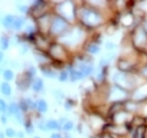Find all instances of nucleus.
I'll list each match as a JSON object with an SVG mask.
<instances>
[{
    "mask_svg": "<svg viewBox=\"0 0 147 138\" xmlns=\"http://www.w3.org/2000/svg\"><path fill=\"white\" fill-rule=\"evenodd\" d=\"M66 22L63 20L62 18H56L55 21L53 22L52 24V31L53 33H55V34H58V33H60V32H62L63 30H64L65 28H66Z\"/></svg>",
    "mask_w": 147,
    "mask_h": 138,
    "instance_id": "f257e3e1",
    "label": "nucleus"
},
{
    "mask_svg": "<svg viewBox=\"0 0 147 138\" xmlns=\"http://www.w3.org/2000/svg\"><path fill=\"white\" fill-rule=\"evenodd\" d=\"M83 19L88 24H95L100 21V17L90 11H85V14H83Z\"/></svg>",
    "mask_w": 147,
    "mask_h": 138,
    "instance_id": "f03ea898",
    "label": "nucleus"
},
{
    "mask_svg": "<svg viewBox=\"0 0 147 138\" xmlns=\"http://www.w3.org/2000/svg\"><path fill=\"white\" fill-rule=\"evenodd\" d=\"M0 90H1V92L6 96L11 95V93H12V88L9 86V84L7 82L1 83V86H0Z\"/></svg>",
    "mask_w": 147,
    "mask_h": 138,
    "instance_id": "7ed1b4c3",
    "label": "nucleus"
},
{
    "mask_svg": "<svg viewBox=\"0 0 147 138\" xmlns=\"http://www.w3.org/2000/svg\"><path fill=\"white\" fill-rule=\"evenodd\" d=\"M14 20H15L14 16L7 15L5 18L3 19V24H4V27H5V28H11V27H12V24L14 23Z\"/></svg>",
    "mask_w": 147,
    "mask_h": 138,
    "instance_id": "20e7f679",
    "label": "nucleus"
},
{
    "mask_svg": "<svg viewBox=\"0 0 147 138\" xmlns=\"http://www.w3.org/2000/svg\"><path fill=\"white\" fill-rule=\"evenodd\" d=\"M33 90L34 91H36V92H39V91H41L43 88V81L41 79H36L33 82Z\"/></svg>",
    "mask_w": 147,
    "mask_h": 138,
    "instance_id": "39448f33",
    "label": "nucleus"
},
{
    "mask_svg": "<svg viewBox=\"0 0 147 138\" xmlns=\"http://www.w3.org/2000/svg\"><path fill=\"white\" fill-rule=\"evenodd\" d=\"M37 109L39 110V112H42V113H44V112H46L47 111V103H46L44 100H39V101L37 102Z\"/></svg>",
    "mask_w": 147,
    "mask_h": 138,
    "instance_id": "423d86ee",
    "label": "nucleus"
},
{
    "mask_svg": "<svg viewBox=\"0 0 147 138\" xmlns=\"http://www.w3.org/2000/svg\"><path fill=\"white\" fill-rule=\"evenodd\" d=\"M46 128L47 130H57L59 129V123L56 120H49L46 122Z\"/></svg>",
    "mask_w": 147,
    "mask_h": 138,
    "instance_id": "0eeeda50",
    "label": "nucleus"
},
{
    "mask_svg": "<svg viewBox=\"0 0 147 138\" xmlns=\"http://www.w3.org/2000/svg\"><path fill=\"white\" fill-rule=\"evenodd\" d=\"M83 77L82 72H78V71H71V81H76L78 79H81Z\"/></svg>",
    "mask_w": 147,
    "mask_h": 138,
    "instance_id": "6e6552de",
    "label": "nucleus"
},
{
    "mask_svg": "<svg viewBox=\"0 0 147 138\" xmlns=\"http://www.w3.org/2000/svg\"><path fill=\"white\" fill-rule=\"evenodd\" d=\"M23 22H24V19H23V18H17V19H15V20H14L13 27H14V29H16V30H19V29L22 28Z\"/></svg>",
    "mask_w": 147,
    "mask_h": 138,
    "instance_id": "1a4fd4ad",
    "label": "nucleus"
},
{
    "mask_svg": "<svg viewBox=\"0 0 147 138\" xmlns=\"http://www.w3.org/2000/svg\"><path fill=\"white\" fill-rule=\"evenodd\" d=\"M81 70H82V74L84 75H89V74L92 72V67L89 65H83L81 67Z\"/></svg>",
    "mask_w": 147,
    "mask_h": 138,
    "instance_id": "9d476101",
    "label": "nucleus"
},
{
    "mask_svg": "<svg viewBox=\"0 0 147 138\" xmlns=\"http://www.w3.org/2000/svg\"><path fill=\"white\" fill-rule=\"evenodd\" d=\"M9 112L11 114H15L16 115L17 113H19V105L16 103H11L9 107Z\"/></svg>",
    "mask_w": 147,
    "mask_h": 138,
    "instance_id": "9b49d317",
    "label": "nucleus"
},
{
    "mask_svg": "<svg viewBox=\"0 0 147 138\" xmlns=\"http://www.w3.org/2000/svg\"><path fill=\"white\" fill-rule=\"evenodd\" d=\"M9 39L6 38V37H2L1 39H0V46H1V49L2 50H6L9 48Z\"/></svg>",
    "mask_w": 147,
    "mask_h": 138,
    "instance_id": "f8f14e48",
    "label": "nucleus"
},
{
    "mask_svg": "<svg viewBox=\"0 0 147 138\" xmlns=\"http://www.w3.org/2000/svg\"><path fill=\"white\" fill-rule=\"evenodd\" d=\"M137 40H138V42H143L144 43L146 41V35L143 31H140L137 34Z\"/></svg>",
    "mask_w": 147,
    "mask_h": 138,
    "instance_id": "ddd939ff",
    "label": "nucleus"
},
{
    "mask_svg": "<svg viewBox=\"0 0 147 138\" xmlns=\"http://www.w3.org/2000/svg\"><path fill=\"white\" fill-rule=\"evenodd\" d=\"M3 77H4V79L5 80H12L13 78H14V74H13L12 71L9 70H5L4 72H3Z\"/></svg>",
    "mask_w": 147,
    "mask_h": 138,
    "instance_id": "4468645a",
    "label": "nucleus"
},
{
    "mask_svg": "<svg viewBox=\"0 0 147 138\" xmlns=\"http://www.w3.org/2000/svg\"><path fill=\"white\" fill-rule=\"evenodd\" d=\"M99 46H96V44H90V46L87 48V51H88L89 53H92V54H97V53H99Z\"/></svg>",
    "mask_w": 147,
    "mask_h": 138,
    "instance_id": "2eb2a0df",
    "label": "nucleus"
},
{
    "mask_svg": "<svg viewBox=\"0 0 147 138\" xmlns=\"http://www.w3.org/2000/svg\"><path fill=\"white\" fill-rule=\"evenodd\" d=\"M67 78H68V73L66 72V71H63V72H61L60 73V75H59V80L60 81H66L67 80Z\"/></svg>",
    "mask_w": 147,
    "mask_h": 138,
    "instance_id": "dca6fc26",
    "label": "nucleus"
},
{
    "mask_svg": "<svg viewBox=\"0 0 147 138\" xmlns=\"http://www.w3.org/2000/svg\"><path fill=\"white\" fill-rule=\"evenodd\" d=\"M16 134H17V133L15 132V130L11 129V128H9V129H6V131H5V135L7 136V137H11V138L15 137Z\"/></svg>",
    "mask_w": 147,
    "mask_h": 138,
    "instance_id": "f3484780",
    "label": "nucleus"
},
{
    "mask_svg": "<svg viewBox=\"0 0 147 138\" xmlns=\"http://www.w3.org/2000/svg\"><path fill=\"white\" fill-rule=\"evenodd\" d=\"M73 126H74V123L71 122V121H66L64 126H63V130H65V131H69V130L73 129Z\"/></svg>",
    "mask_w": 147,
    "mask_h": 138,
    "instance_id": "a211bd4d",
    "label": "nucleus"
},
{
    "mask_svg": "<svg viewBox=\"0 0 147 138\" xmlns=\"http://www.w3.org/2000/svg\"><path fill=\"white\" fill-rule=\"evenodd\" d=\"M0 111L1 112H5L6 111V104L2 99H0Z\"/></svg>",
    "mask_w": 147,
    "mask_h": 138,
    "instance_id": "6ab92c4d",
    "label": "nucleus"
},
{
    "mask_svg": "<svg viewBox=\"0 0 147 138\" xmlns=\"http://www.w3.org/2000/svg\"><path fill=\"white\" fill-rule=\"evenodd\" d=\"M39 129L41 130H47V128H46V123L45 122H43V121H40L39 122Z\"/></svg>",
    "mask_w": 147,
    "mask_h": 138,
    "instance_id": "aec40b11",
    "label": "nucleus"
},
{
    "mask_svg": "<svg viewBox=\"0 0 147 138\" xmlns=\"http://www.w3.org/2000/svg\"><path fill=\"white\" fill-rule=\"evenodd\" d=\"M21 107V109L23 111H26V110H28V103H26V102L24 103V101H22L21 104H20V107Z\"/></svg>",
    "mask_w": 147,
    "mask_h": 138,
    "instance_id": "412c9836",
    "label": "nucleus"
},
{
    "mask_svg": "<svg viewBox=\"0 0 147 138\" xmlns=\"http://www.w3.org/2000/svg\"><path fill=\"white\" fill-rule=\"evenodd\" d=\"M25 128H26V131H28V133L33 132V129H32V126H31V123H28V124L25 126Z\"/></svg>",
    "mask_w": 147,
    "mask_h": 138,
    "instance_id": "4be33fe9",
    "label": "nucleus"
},
{
    "mask_svg": "<svg viewBox=\"0 0 147 138\" xmlns=\"http://www.w3.org/2000/svg\"><path fill=\"white\" fill-rule=\"evenodd\" d=\"M16 119H18V121L22 122V116H21V114H19V113L16 114Z\"/></svg>",
    "mask_w": 147,
    "mask_h": 138,
    "instance_id": "5701e85b",
    "label": "nucleus"
},
{
    "mask_svg": "<svg viewBox=\"0 0 147 138\" xmlns=\"http://www.w3.org/2000/svg\"><path fill=\"white\" fill-rule=\"evenodd\" d=\"M19 10H20V11H21V12H23V13H25L26 12V11H28V9H26V6H20V7H19Z\"/></svg>",
    "mask_w": 147,
    "mask_h": 138,
    "instance_id": "b1692460",
    "label": "nucleus"
},
{
    "mask_svg": "<svg viewBox=\"0 0 147 138\" xmlns=\"http://www.w3.org/2000/svg\"><path fill=\"white\" fill-rule=\"evenodd\" d=\"M49 138H61V136H60V134H57V133H55V134H53L52 136Z\"/></svg>",
    "mask_w": 147,
    "mask_h": 138,
    "instance_id": "393cba45",
    "label": "nucleus"
},
{
    "mask_svg": "<svg viewBox=\"0 0 147 138\" xmlns=\"http://www.w3.org/2000/svg\"><path fill=\"white\" fill-rule=\"evenodd\" d=\"M16 136H18L19 138H23V136H24V135H23V133H22V132H19Z\"/></svg>",
    "mask_w": 147,
    "mask_h": 138,
    "instance_id": "a878e982",
    "label": "nucleus"
},
{
    "mask_svg": "<svg viewBox=\"0 0 147 138\" xmlns=\"http://www.w3.org/2000/svg\"><path fill=\"white\" fill-rule=\"evenodd\" d=\"M143 74H144L145 76H147V67H145L144 70H143Z\"/></svg>",
    "mask_w": 147,
    "mask_h": 138,
    "instance_id": "bb28decb",
    "label": "nucleus"
},
{
    "mask_svg": "<svg viewBox=\"0 0 147 138\" xmlns=\"http://www.w3.org/2000/svg\"><path fill=\"white\" fill-rule=\"evenodd\" d=\"M2 60H3V54L1 52H0V62L2 61Z\"/></svg>",
    "mask_w": 147,
    "mask_h": 138,
    "instance_id": "cd10ccee",
    "label": "nucleus"
},
{
    "mask_svg": "<svg viewBox=\"0 0 147 138\" xmlns=\"http://www.w3.org/2000/svg\"><path fill=\"white\" fill-rule=\"evenodd\" d=\"M0 138H4V135L2 134V132H1V131H0Z\"/></svg>",
    "mask_w": 147,
    "mask_h": 138,
    "instance_id": "c85d7f7f",
    "label": "nucleus"
},
{
    "mask_svg": "<svg viewBox=\"0 0 147 138\" xmlns=\"http://www.w3.org/2000/svg\"><path fill=\"white\" fill-rule=\"evenodd\" d=\"M66 138H71V137H69V136H66Z\"/></svg>",
    "mask_w": 147,
    "mask_h": 138,
    "instance_id": "c756f323",
    "label": "nucleus"
},
{
    "mask_svg": "<svg viewBox=\"0 0 147 138\" xmlns=\"http://www.w3.org/2000/svg\"><path fill=\"white\" fill-rule=\"evenodd\" d=\"M35 138H40V137H35Z\"/></svg>",
    "mask_w": 147,
    "mask_h": 138,
    "instance_id": "7c9ffc66",
    "label": "nucleus"
}]
</instances>
